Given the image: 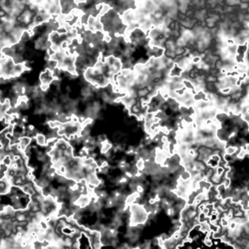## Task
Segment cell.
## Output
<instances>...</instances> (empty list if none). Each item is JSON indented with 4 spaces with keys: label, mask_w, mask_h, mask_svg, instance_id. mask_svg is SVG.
Wrapping results in <instances>:
<instances>
[{
    "label": "cell",
    "mask_w": 249,
    "mask_h": 249,
    "mask_svg": "<svg viewBox=\"0 0 249 249\" xmlns=\"http://www.w3.org/2000/svg\"><path fill=\"white\" fill-rule=\"evenodd\" d=\"M90 203H91V199H90V196L88 194H81L79 196V198L74 202V204L77 205L80 208H86V207H88Z\"/></svg>",
    "instance_id": "obj_1"
},
{
    "label": "cell",
    "mask_w": 249,
    "mask_h": 249,
    "mask_svg": "<svg viewBox=\"0 0 249 249\" xmlns=\"http://www.w3.org/2000/svg\"><path fill=\"white\" fill-rule=\"evenodd\" d=\"M34 142L40 148H44V147L47 146V137H46V134L44 133L39 132V133L34 137Z\"/></svg>",
    "instance_id": "obj_2"
},
{
    "label": "cell",
    "mask_w": 249,
    "mask_h": 249,
    "mask_svg": "<svg viewBox=\"0 0 249 249\" xmlns=\"http://www.w3.org/2000/svg\"><path fill=\"white\" fill-rule=\"evenodd\" d=\"M34 138H31V137H28V135H23L19 139V145L21 146V148L23 149V150L25 151V149H27L31 143L33 142Z\"/></svg>",
    "instance_id": "obj_3"
},
{
    "label": "cell",
    "mask_w": 249,
    "mask_h": 249,
    "mask_svg": "<svg viewBox=\"0 0 249 249\" xmlns=\"http://www.w3.org/2000/svg\"><path fill=\"white\" fill-rule=\"evenodd\" d=\"M209 182L212 183L213 185H217V184L221 183V182H222V176H221V174H219L217 172H214L213 175L209 178Z\"/></svg>",
    "instance_id": "obj_4"
},
{
    "label": "cell",
    "mask_w": 249,
    "mask_h": 249,
    "mask_svg": "<svg viewBox=\"0 0 249 249\" xmlns=\"http://www.w3.org/2000/svg\"><path fill=\"white\" fill-rule=\"evenodd\" d=\"M135 167L139 169V170H141V171H143L144 169H145V167H146V161L144 160V159H142V157H140V159H138L135 162H134V164H133Z\"/></svg>",
    "instance_id": "obj_5"
},
{
    "label": "cell",
    "mask_w": 249,
    "mask_h": 249,
    "mask_svg": "<svg viewBox=\"0 0 249 249\" xmlns=\"http://www.w3.org/2000/svg\"><path fill=\"white\" fill-rule=\"evenodd\" d=\"M165 213L166 214L167 217L169 218H173V217H178V214L176 213L175 209L173 208V206H170V207H167L166 209H165Z\"/></svg>",
    "instance_id": "obj_6"
},
{
    "label": "cell",
    "mask_w": 249,
    "mask_h": 249,
    "mask_svg": "<svg viewBox=\"0 0 249 249\" xmlns=\"http://www.w3.org/2000/svg\"><path fill=\"white\" fill-rule=\"evenodd\" d=\"M239 149L238 147H236V146H234V145H229V146H227L225 149H224V152L226 153V154H235L236 153V151Z\"/></svg>",
    "instance_id": "obj_7"
},
{
    "label": "cell",
    "mask_w": 249,
    "mask_h": 249,
    "mask_svg": "<svg viewBox=\"0 0 249 249\" xmlns=\"http://www.w3.org/2000/svg\"><path fill=\"white\" fill-rule=\"evenodd\" d=\"M202 242H203V244H204L206 247H208V248L212 247V246H213V244H214L213 239H212V238H209V237H206V236H204V238H203Z\"/></svg>",
    "instance_id": "obj_8"
},
{
    "label": "cell",
    "mask_w": 249,
    "mask_h": 249,
    "mask_svg": "<svg viewBox=\"0 0 249 249\" xmlns=\"http://www.w3.org/2000/svg\"><path fill=\"white\" fill-rule=\"evenodd\" d=\"M190 177H191V173L189 171L185 170V169L179 174V178L183 179V180H188V179H190Z\"/></svg>",
    "instance_id": "obj_9"
},
{
    "label": "cell",
    "mask_w": 249,
    "mask_h": 249,
    "mask_svg": "<svg viewBox=\"0 0 249 249\" xmlns=\"http://www.w3.org/2000/svg\"><path fill=\"white\" fill-rule=\"evenodd\" d=\"M221 183L223 184V186L225 187V188H230L231 186H232V180L230 179V178H228V177H223L222 178V182Z\"/></svg>",
    "instance_id": "obj_10"
},
{
    "label": "cell",
    "mask_w": 249,
    "mask_h": 249,
    "mask_svg": "<svg viewBox=\"0 0 249 249\" xmlns=\"http://www.w3.org/2000/svg\"><path fill=\"white\" fill-rule=\"evenodd\" d=\"M1 163H3L4 165L9 166L11 165V163H12V157H11V155H10L9 153H7L6 155H4V157H3L2 161H1Z\"/></svg>",
    "instance_id": "obj_11"
},
{
    "label": "cell",
    "mask_w": 249,
    "mask_h": 249,
    "mask_svg": "<svg viewBox=\"0 0 249 249\" xmlns=\"http://www.w3.org/2000/svg\"><path fill=\"white\" fill-rule=\"evenodd\" d=\"M46 54H47L48 56H50V57H52V56H54V55L56 54V52L50 47V48H47V49H46Z\"/></svg>",
    "instance_id": "obj_12"
},
{
    "label": "cell",
    "mask_w": 249,
    "mask_h": 249,
    "mask_svg": "<svg viewBox=\"0 0 249 249\" xmlns=\"http://www.w3.org/2000/svg\"><path fill=\"white\" fill-rule=\"evenodd\" d=\"M5 178H6V172H4V171L0 170V182L5 180Z\"/></svg>",
    "instance_id": "obj_13"
},
{
    "label": "cell",
    "mask_w": 249,
    "mask_h": 249,
    "mask_svg": "<svg viewBox=\"0 0 249 249\" xmlns=\"http://www.w3.org/2000/svg\"><path fill=\"white\" fill-rule=\"evenodd\" d=\"M247 131H248V134H249V125H248V128H247Z\"/></svg>",
    "instance_id": "obj_14"
},
{
    "label": "cell",
    "mask_w": 249,
    "mask_h": 249,
    "mask_svg": "<svg viewBox=\"0 0 249 249\" xmlns=\"http://www.w3.org/2000/svg\"><path fill=\"white\" fill-rule=\"evenodd\" d=\"M194 249H201V247H196V248H194Z\"/></svg>",
    "instance_id": "obj_15"
}]
</instances>
